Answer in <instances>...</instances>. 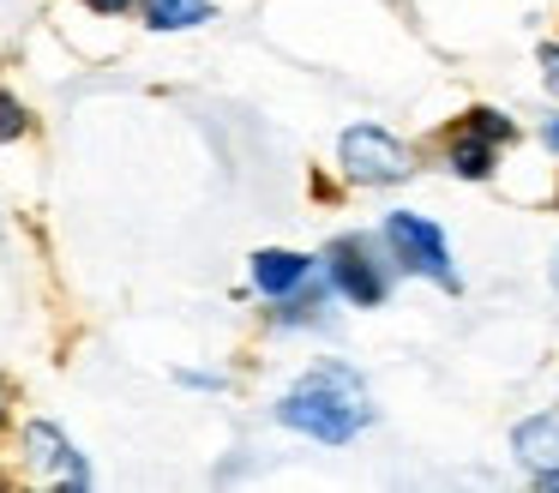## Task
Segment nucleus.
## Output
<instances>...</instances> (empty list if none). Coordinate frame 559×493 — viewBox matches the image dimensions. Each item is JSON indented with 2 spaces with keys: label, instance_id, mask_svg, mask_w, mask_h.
<instances>
[{
  "label": "nucleus",
  "instance_id": "9",
  "mask_svg": "<svg viewBox=\"0 0 559 493\" xmlns=\"http://www.w3.org/2000/svg\"><path fill=\"white\" fill-rule=\"evenodd\" d=\"M139 12H145V24L151 31H199V24H211L217 19V7L211 0H139Z\"/></svg>",
  "mask_w": 559,
  "mask_h": 493
},
{
  "label": "nucleus",
  "instance_id": "16",
  "mask_svg": "<svg viewBox=\"0 0 559 493\" xmlns=\"http://www.w3.org/2000/svg\"><path fill=\"white\" fill-rule=\"evenodd\" d=\"M535 488H542V493H559V469H547V476H535Z\"/></svg>",
  "mask_w": 559,
  "mask_h": 493
},
{
  "label": "nucleus",
  "instance_id": "6",
  "mask_svg": "<svg viewBox=\"0 0 559 493\" xmlns=\"http://www.w3.org/2000/svg\"><path fill=\"white\" fill-rule=\"evenodd\" d=\"M19 445H25V469L37 481H49V488H73V493H85L91 488V463H85V451H79L73 439H67L55 421H25V433H19Z\"/></svg>",
  "mask_w": 559,
  "mask_h": 493
},
{
  "label": "nucleus",
  "instance_id": "8",
  "mask_svg": "<svg viewBox=\"0 0 559 493\" xmlns=\"http://www.w3.org/2000/svg\"><path fill=\"white\" fill-rule=\"evenodd\" d=\"M511 457H518L530 476L559 469V403L554 409H535V415H523L518 427H511Z\"/></svg>",
  "mask_w": 559,
  "mask_h": 493
},
{
  "label": "nucleus",
  "instance_id": "10",
  "mask_svg": "<svg viewBox=\"0 0 559 493\" xmlns=\"http://www.w3.org/2000/svg\"><path fill=\"white\" fill-rule=\"evenodd\" d=\"M31 132V108L13 91H0V144H19Z\"/></svg>",
  "mask_w": 559,
  "mask_h": 493
},
{
  "label": "nucleus",
  "instance_id": "4",
  "mask_svg": "<svg viewBox=\"0 0 559 493\" xmlns=\"http://www.w3.org/2000/svg\"><path fill=\"white\" fill-rule=\"evenodd\" d=\"M506 144H518V120L506 115V108H463L457 120L445 127V139H439V156H445V168L457 180H493L499 175V151Z\"/></svg>",
  "mask_w": 559,
  "mask_h": 493
},
{
  "label": "nucleus",
  "instance_id": "3",
  "mask_svg": "<svg viewBox=\"0 0 559 493\" xmlns=\"http://www.w3.org/2000/svg\"><path fill=\"white\" fill-rule=\"evenodd\" d=\"M319 265H325L331 289H337L349 307H367V313H373V307H385V301H391L397 259H391V247L379 240V228H373V235H361V228H355V235H337Z\"/></svg>",
  "mask_w": 559,
  "mask_h": 493
},
{
  "label": "nucleus",
  "instance_id": "11",
  "mask_svg": "<svg viewBox=\"0 0 559 493\" xmlns=\"http://www.w3.org/2000/svg\"><path fill=\"white\" fill-rule=\"evenodd\" d=\"M535 60H542V91L559 103V43H542V48H535Z\"/></svg>",
  "mask_w": 559,
  "mask_h": 493
},
{
  "label": "nucleus",
  "instance_id": "15",
  "mask_svg": "<svg viewBox=\"0 0 559 493\" xmlns=\"http://www.w3.org/2000/svg\"><path fill=\"white\" fill-rule=\"evenodd\" d=\"M547 289H554V295H559V247L547 253Z\"/></svg>",
  "mask_w": 559,
  "mask_h": 493
},
{
  "label": "nucleus",
  "instance_id": "7",
  "mask_svg": "<svg viewBox=\"0 0 559 493\" xmlns=\"http://www.w3.org/2000/svg\"><path fill=\"white\" fill-rule=\"evenodd\" d=\"M313 277H319V259L313 253H295V247H259L253 259H247V283L265 301H289L295 289H307Z\"/></svg>",
  "mask_w": 559,
  "mask_h": 493
},
{
  "label": "nucleus",
  "instance_id": "14",
  "mask_svg": "<svg viewBox=\"0 0 559 493\" xmlns=\"http://www.w3.org/2000/svg\"><path fill=\"white\" fill-rule=\"evenodd\" d=\"M542 139H547V151L559 156V115H547V120H542Z\"/></svg>",
  "mask_w": 559,
  "mask_h": 493
},
{
  "label": "nucleus",
  "instance_id": "2",
  "mask_svg": "<svg viewBox=\"0 0 559 493\" xmlns=\"http://www.w3.org/2000/svg\"><path fill=\"white\" fill-rule=\"evenodd\" d=\"M379 240L391 247L403 277H421V283L445 289V295H463V271H457V253H451L445 228L421 211H385L379 223Z\"/></svg>",
  "mask_w": 559,
  "mask_h": 493
},
{
  "label": "nucleus",
  "instance_id": "13",
  "mask_svg": "<svg viewBox=\"0 0 559 493\" xmlns=\"http://www.w3.org/2000/svg\"><path fill=\"white\" fill-rule=\"evenodd\" d=\"M79 7H91L97 19H127V12L139 7V0H79Z\"/></svg>",
  "mask_w": 559,
  "mask_h": 493
},
{
  "label": "nucleus",
  "instance_id": "1",
  "mask_svg": "<svg viewBox=\"0 0 559 493\" xmlns=\"http://www.w3.org/2000/svg\"><path fill=\"white\" fill-rule=\"evenodd\" d=\"M271 415H277V427L301 433L313 445H355L373 427V391H367V379L349 361L325 355L283 385Z\"/></svg>",
  "mask_w": 559,
  "mask_h": 493
},
{
  "label": "nucleus",
  "instance_id": "12",
  "mask_svg": "<svg viewBox=\"0 0 559 493\" xmlns=\"http://www.w3.org/2000/svg\"><path fill=\"white\" fill-rule=\"evenodd\" d=\"M175 385H187V391H223L229 379H223V373H205V367H181V373H175Z\"/></svg>",
  "mask_w": 559,
  "mask_h": 493
},
{
  "label": "nucleus",
  "instance_id": "17",
  "mask_svg": "<svg viewBox=\"0 0 559 493\" xmlns=\"http://www.w3.org/2000/svg\"><path fill=\"white\" fill-rule=\"evenodd\" d=\"M7 421H13V403H7V385H0V433H7Z\"/></svg>",
  "mask_w": 559,
  "mask_h": 493
},
{
  "label": "nucleus",
  "instance_id": "5",
  "mask_svg": "<svg viewBox=\"0 0 559 493\" xmlns=\"http://www.w3.org/2000/svg\"><path fill=\"white\" fill-rule=\"evenodd\" d=\"M337 168L355 187H403L415 175V151L379 120H355L337 132Z\"/></svg>",
  "mask_w": 559,
  "mask_h": 493
}]
</instances>
